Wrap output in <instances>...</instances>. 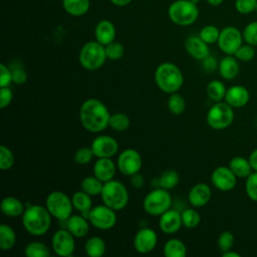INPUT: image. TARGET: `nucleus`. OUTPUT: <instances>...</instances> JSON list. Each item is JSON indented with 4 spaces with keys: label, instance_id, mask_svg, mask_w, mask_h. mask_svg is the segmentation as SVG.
<instances>
[{
    "label": "nucleus",
    "instance_id": "nucleus-30",
    "mask_svg": "<svg viewBox=\"0 0 257 257\" xmlns=\"http://www.w3.org/2000/svg\"><path fill=\"white\" fill-rule=\"evenodd\" d=\"M84 251L90 257H101L105 252V242L98 236H92L85 242Z\"/></svg>",
    "mask_w": 257,
    "mask_h": 257
},
{
    "label": "nucleus",
    "instance_id": "nucleus-26",
    "mask_svg": "<svg viewBox=\"0 0 257 257\" xmlns=\"http://www.w3.org/2000/svg\"><path fill=\"white\" fill-rule=\"evenodd\" d=\"M229 168L237 178H241V179L247 178L253 171L249 160L240 156H237L231 159L229 163Z\"/></svg>",
    "mask_w": 257,
    "mask_h": 257
},
{
    "label": "nucleus",
    "instance_id": "nucleus-29",
    "mask_svg": "<svg viewBox=\"0 0 257 257\" xmlns=\"http://www.w3.org/2000/svg\"><path fill=\"white\" fill-rule=\"evenodd\" d=\"M163 252L166 257H185L187 255V247L182 240L172 238L165 243Z\"/></svg>",
    "mask_w": 257,
    "mask_h": 257
},
{
    "label": "nucleus",
    "instance_id": "nucleus-18",
    "mask_svg": "<svg viewBox=\"0 0 257 257\" xmlns=\"http://www.w3.org/2000/svg\"><path fill=\"white\" fill-rule=\"evenodd\" d=\"M224 99L233 108H240L248 103L250 93L245 86L236 84L227 88Z\"/></svg>",
    "mask_w": 257,
    "mask_h": 257
},
{
    "label": "nucleus",
    "instance_id": "nucleus-17",
    "mask_svg": "<svg viewBox=\"0 0 257 257\" xmlns=\"http://www.w3.org/2000/svg\"><path fill=\"white\" fill-rule=\"evenodd\" d=\"M160 229L165 234H174L183 226L182 215L179 211L169 209L160 216Z\"/></svg>",
    "mask_w": 257,
    "mask_h": 257
},
{
    "label": "nucleus",
    "instance_id": "nucleus-23",
    "mask_svg": "<svg viewBox=\"0 0 257 257\" xmlns=\"http://www.w3.org/2000/svg\"><path fill=\"white\" fill-rule=\"evenodd\" d=\"M66 229L76 238H82L89 232V221L81 215H71L66 221Z\"/></svg>",
    "mask_w": 257,
    "mask_h": 257
},
{
    "label": "nucleus",
    "instance_id": "nucleus-6",
    "mask_svg": "<svg viewBox=\"0 0 257 257\" xmlns=\"http://www.w3.org/2000/svg\"><path fill=\"white\" fill-rule=\"evenodd\" d=\"M106 59L104 45L96 40L86 42L79 51V62L87 70L100 68Z\"/></svg>",
    "mask_w": 257,
    "mask_h": 257
},
{
    "label": "nucleus",
    "instance_id": "nucleus-8",
    "mask_svg": "<svg viewBox=\"0 0 257 257\" xmlns=\"http://www.w3.org/2000/svg\"><path fill=\"white\" fill-rule=\"evenodd\" d=\"M45 207L52 217L60 221H66L72 215V201L61 191L51 192L46 197Z\"/></svg>",
    "mask_w": 257,
    "mask_h": 257
},
{
    "label": "nucleus",
    "instance_id": "nucleus-28",
    "mask_svg": "<svg viewBox=\"0 0 257 257\" xmlns=\"http://www.w3.org/2000/svg\"><path fill=\"white\" fill-rule=\"evenodd\" d=\"M90 197H91L90 195H88L87 193L81 190V191L75 192L71 198L73 208L78 212H80L81 214L86 215V218H87L88 212L92 208V201Z\"/></svg>",
    "mask_w": 257,
    "mask_h": 257
},
{
    "label": "nucleus",
    "instance_id": "nucleus-32",
    "mask_svg": "<svg viewBox=\"0 0 257 257\" xmlns=\"http://www.w3.org/2000/svg\"><path fill=\"white\" fill-rule=\"evenodd\" d=\"M226 91H227V88L224 82L217 79L210 81L206 87V92L208 97L215 102L222 101V99L225 98Z\"/></svg>",
    "mask_w": 257,
    "mask_h": 257
},
{
    "label": "nucleus",
    "instance_id": "nucleus-9",
    "mask_svg": "<svg viewBox=\"0 0 257 257\" xmlns=\"http://www.w3.org/2000/svg\"><path fill=\"white\" fill-rule=\"evenodd\" d=\"M208 125L213 130H224L227 128L234 120L233 107L226 101H218L213 104L206 115Z\"/></svg>",
    "mask_w": 257,
    "mask_h": 257
},
{
    "label": "nucleus",
    "instance_id": "nucleus-2",
    "mask_svg": "<svg viewBox=\"0 0 257 257\" xmlns=\"http://www.w3.org/2000/svg\"><path fill=\"white\" fill-rule=\"evenodd\" d=\"M51 214L46 207L41 205H30L22 215V225L32 236H42L50 228Z\"/></svg>",
    "mask_w": 257,
    "mask_h": 257
},
{
    "label": "nucleus",
    "instance_id": "nucleus-51",
    "mask_svg": "<svg viewBox=\"0 0 257 257\" xmlns=\"http://www.w3.org/2000/svg\"><path fill=\"white\" fill-rule=\"evenodd\" d=\"M203 61V68L207 71V72H212V71H214L217 67H218V65H219V63L217 62V60L215 59V57H213V56H211V55H208L205 59H203L202 60Z\"/></svg>",
    "mask_w": 257,
    "mask_h": 257
},
{
    "label": "nucleus",
    "instance_id": "nucleus-4",
    "mask_svg": "<svg viewBox=\"0 0 257 257\" xmlns=\"http://www.w3.org/2000/svg\"><path fill=\"white\" fill-rule=\"evenodd\" d=\"M169 18L178 26H189L196 22L199 16L197 3L191 0H176L168 9Z\"/></svg>",
    "mask_w": 257,
    "mask_h": 257
},
{
    "label": "nucleus",
    "instance_id": "nucleus-5",
    "mask_svg": "<svg viewBox=\"0 0 257 257\" xmlns=\"http://www.w3.org/2000/svg\"><path fill=\"white\" fill-rule=\"evenodd\" d=\"M100 197L103 204L114 211L124 209L130 198L126 187L121 182L113 179L103 184Z\"/></svg>",
    "mask_w": 257,
    "mask_h": 257
},
{
    "label": "nucleus",
    "instance_id": "nucleus-49",
    "mask_svg": "<svg viewBox=\"0 0 257 257\" xmlns=\"http://www.w3.org/2000/svg\"><path fill=\"white\" fill-rule=\"evenodd\" d=\"M12 82L11 69L4 63L0 64V87L9 86Z\"/></svg>",
    "mask_w": 257,
    "mask_h": 257
},
{
    "label": "nucleus",
    "instance_id": "nucleus-57",
    "mask_svg": "<svg viewBox=\"0 0 257 257\" xmlns=\"http://www.w3.org/2000/svg\"><path fill=\"white\" fill-rule=\"evenodd\" d=\"M191 1H193V2H195V3H199L201 0H191Z\"/></svg>",
    "mask_w": 257,
    "mask_h": 257
},
{
    "label": "nucleus",
    "instance_id": "nucleus-58",
    "mask_svg": "<svg viewBox=\"0 0 257 257\" xmlns=\"http://www.w3.org/2000/svg\"><path fill=\"white\" fill-rule=\"evenodd\" d=\"M255 11L257 12V4H256V8H255Z\"/></svg>",
    "mask_w": 257,
    "mask_h": 257
},
{
    "label": "nucleus",
    "instance_id": "nucleus-3",
    "mask_svg": "<svg viewBox=\"0 0 257 257\" xmlns=\"http://www.w3.org/2000/svg\"><path fill=\"white\" fill-rule=\"evenodd\" d=\"M155 80L162 91L166 93H174L182 87L184 83V75L176 64L172 62H164L157 67Z\"/></svg>",
    "mask_w": 257,
    "mask_h": 257
},
{
    "label": "nucleus",
    "instance_id": "nucleus-21",
    "mask_svg": "<svg viewBox=\"0 0 257 257\" xmlns=\"http://www.w3.org/2000/svg\"><path fill=\"white\" fill-rule=\"evenodd\" d=\"M116 167L110 158H98L93 165V175L103 183L108 182L113 179Z\"/></svg>",
    "mask_w": 257,
    "mask_h": 257
},
{
    "label": "nucleus",
    "instance_id": "nucleus-45",
    "mask_svg": "<svg viewBox=\"0 0 257 257\" xmlns=\"http://www.w3.org/2000/svg\"><path fill=\"white\" fill-rule=\"evenodd\" d=\"M94 157L93 151L91 148L82 147L79 148L74 154V162L78 165H86L91 162L92 158Z\"/></svg>",
    "mask_w": 257,
    "mask_h": 257
},
{
    "label": "nucleus",
    "instance_id": "nucleus-36",
    "mask_svg": "<svg viewBox=\"0 0 257 257\" xmlns=\"http://www.w3.org/2000/svg\"><path fill=\"white\" fill-rule=\"evenodd\" d=\"M131 124V119L127 114L124 112H115L113 114H110L109 123L108 125L116 131V132H124L128 128Z\"/></svg>",
    "mask_w": 257,
    "mask_h": 257
},
{
    "label": "nucleus",
    "instance_id": "nucleus-16",
    "mask_svg": "<svg viewBox=\"0 0 257 257\" xmlns=\"http://www.w3.org/2000/svg\"><path fill=\"white\" fill-rule=\"evenodd\" d=\"M90 148L96 158H111L117 153L118 144L110 136H99L92 141Z\"/></svg>",
    "mask_w": 257,
    "mask_h": 257
},
{
    "label": "nucleus",
    "instance_id": "nucleus-42",
    "mask_svg": "<svg viewBox=\"0 0 257 257\" xmlns=\"http://www.w3.org/2000/svg\"><path fill=\"white\" fill-rule=\"evenodd\" d=\"M245 191L250 200L257 202V171H253L246 178Z\"/></svg>",
    "mask_w": 257,
    "mask_h": 257
},
{
    "label": "nucleus",
    "instance_id": "nucleus-56",
    "mask_svg": "<svg viewBox=\"0 0 257 257\" xmlns=\"http://www.w3.org/2000/svg\"><path fill=\"white\" fill-rule=\"evenodd\" d=\"M208 4H210L211 6H219L223 3L224 0H206Z\"/></svg>",
    "mask_w": 257,
    "mask_h": 257
},
{
    "label": "nucleus",
    "instance_id": "nucleus-46",
    "mask_svg": "<svg viewBox=\"0 0 257 257\" xmlns=\"http://www.w3.org/2000/svg\"><path fill=\"white\" fill-rule=\"evenodd\" d=\"M234 56L240 60V61H250L254 58L255 56V49L253 45H250L248 43L246 44H242L237 51L235 52Z\"/></svg>",
    "mask_w": 257,
    "mask_h": 257
},
{
    "label": "nucleus",
    "instance_id": "nucleus-38",
    "mask_svg": "<svg viewBox=\"0 0 257 257\" xmlns=\"http://www.w3.org/2000/svg\"><path fill=\"white\" fill-rule=\"evenodd\" d=\"M182 222L183 226H185L188 229H193L196 228L200 222H201V216L200 213L193 209V208H188L185 209L182 213Z\"/></svg>",
    "mask_w": 257,
    "mask_h": 257
},
{
    "label": "nucleus",
    "instance_id": "nucleus-20",
    "mask_svg": "<svg viewBox=\"0 0 257 257\" xmlns=\"http://www.w3.org/2000/svg\"><path fill=\"white\" fill-rule=\"evenodd\" d=\"M209 44L206 43L199 35L189 36L185 40V49L187 52L197 60H203L210 55Z\"/></svg>",
    "mask_w": 257,
    "mask_h": 257
},
{
    "label": "nucleus",
    "instance_id": "nucleus-53",
    "mask_svg": "<svg viewBox=\"0 0 257 257\" xmlns=\"http://www.w3.org/2000/svg\"><path fill=\"white\" fill-rule=\"evenodd\" d=\"M248 160L250 162L252 170L253 171H257V149H255L254 151L251 152V154L249 155Z\"/></svg>",
    "mask_w": 257,
    "mask_h": 257
},
{
    "label": "nucleus",
    "instance_id": "nucleus-22",
    "mask_svg": "<svg viewBox=\"0 0 257 257\" xmlns=\"http://www.w3.org/2000/svg\"><path fill=\"white\" fill-rule=\"evenodd\" d=\"M115 34H116V31L113 23L107 19L100 20L96 24L94 29L95 40L104 46L114 41Z\"/></svg>",
    "mask_w": 257,
    "mask_h": 257
},
{
    "label": "nucleus",
    "instance_id": "nucleus-39",
    "mask_svg": "<svg viewBox=\"0 0 257 257\" xmlns=\"http://www.w3.org/2000/svg\"><path fill=\"white\" fill-rule=\"evenodd\" d=\"M14 163H15L14 154L8 147L2 145L0 147V169L2 171L10 170L14 166Z\"/></svg>",
    "mask_w": 257,
    "mask_h": 257
},
{
    "label": "nucleus",
    "instance_id": "nucleus-47",
    "mask_svg": "<svg viewBox=\"0 0 257 257\" xmlns=\"http://www.w3.org/2000/svg\"><path fill=\"white\" fill-rule=\"evenodd\" d=\"M257 0H235V9L240 14H250L255 11Z\"/></svg>",
    "mask_w": 257,
    "mask_h": 257
},
{
    "label": "nucleus",
    "instance_id": "nucleus-41",
    "mask_svg": "<svg viewBox=\"0 0 257 257\" xmlns=\"http://www.w3.org/2000/svg\"><path fill=\"white\" fill-rule=\"evenodd\" d=\"M104 48H105L106 57L107 59H110V60H118L124 54V47L119 42L112 41L111 43L105 45Z\"/></svg>",
    "mask_w": 257,
    "mask_h": 257
},
{
    "label": "nucleus",
    "instance_id": "nucleus-48",
    "mask_svg": "<svg viewBox=\"0 0 257 257\" xmlns=\"http://www.w3.org/2000/svg\"><path fill=\"white\" fill-rule=\"evenodd\" d=\"M12 73V82L16 84H23L27 81V72L21 65H16L10 68Z\"/></svg>",
    "mask_w": 257,
    "mask_h": 257
},
{
    "label": "nucleus",
    "instance_id": "nucleus-14",
    "mask_svg": "<svg viewBox=\"0 0 257 257\" xmlns=\"http://www.w3.org/2000/svg\"><path fill=\"white\" fill-rule=\"evenodd\" d=\"M134 248L141 254L151 253L158 244V235L152 228L140 229L134 237Z\"/></svg>",
    "mask_w": 257,
    "mask_h": 257
},
{
    "label": "nucleus",
    "instance_id": "nucleus-50",
    "mask_svg": "<svg viewBox=\"0 0 257 257\" xmlns=\"http://www.w3.org/2000/svg\"><path fill=\"white\" fill-rule=\"evenodd\" d=\"M12 98H13V92L8 86L0 88V107L2 109L7 107L11 103Z\"/></svg>",
    "mask_w": 257,
    "mask_h": 257
},
{
    "label": "nucleus",
    "instance_id": "nucleus-40",
    "mask_svg": "<svg viewBox=\"0 0 257 257\" xmlns=\"http://www.w3.org/2000/svg\"><path fill=\"white\" fill-rule=\"evenodd\" d=\"M219 28L215 25H206L204 26L199 33V36L208 44H213L216 43L219 39L220 35Z\"/></svg>",
    "mask_w": 257,
    "mask_h": 257
},
{
    "label": "nucleus",
    "instance_id": "nucleus-24",
    "mask_svg": "<svg viewBox=\"0 0 257 257\" xmlns=\"http://www.w3.org/2000/svg\"><path fill=\"white\" fill-rule=\"evenodd\" d=\"M218 69L222 78L227 80L234 79L239 73L238 59L235 56L226 55L219 62Z\"/></svg>",
    "mask_w": 257,
    "mask_h": 257
},
{
    "label": "nucleus",
    "instance_id": "nucleus-12",
    "mask_svg": "<svg viewBox=\"0 0 257 257\" xmlns=\"http://www.w3.org/2000/svg\"><path fill=\"white\" fill-rule=\"evenodd\" d=\"M116 166L122 175L131 177L137 173H140L143 167V159L137 150L125 149L119 154L116 161Z\"/></svg>",
    "mask_w": 257,
    "mask_h": 257
},
{
    "label": "nucleus",
    "instance_id": "nucleus-19",
    "mask_svg": "<svg viewBox=\"0 0 257 257\" xmlns=\"http://www.w3.org/2000/svg\"><path fill=\"white\" fill-rule=\"evenodd\" d=\"M211 188L206 183H198L194 185L188 194L189 203L195 208H200L207 205L211 200Z\"/></svg>",
    "mask_w": 257,
    "mask_h": 257
},
{
    "label": "nucleus",
    "instance_id": "nucleus-43",
    "mask_svg": "<svg viewBox=\"0 0 257 257\" xmlns=\"http://www.w3.org/2000/svg\"><path fill=\"white\" fill-rule=\"evenodd\" d=\"M234 241H235V238H234V235H233L232 232L223 231L219 235L218 241H217L220 251L222 253H224V252H227V251L231 250L233 245H234Z\"/></svg>",
    "mask_w": 257,
    "mask_h": 257
},
{
    "label": "nucleus",
    "instance_id": "nucleus-7",
    "mask_svg": "<svg viewBox=\"0 0 257 257\" xmlns=\"http://www.w3.org/2000/svg\"><path fill=\"white\" fill-rule=\"evenodd\" d=\"M172 205V197L168 190L157 188L147 194L143 201V208L149 215L161 216Z\"/></svg>",
    "mask_w": 257,
    "mask_h": 257
},
{
    "label": "nucleus",
    "instance_id": "nucleus-55",
    "mask_svg": "<svg viewBox=\"0 0 257 257\" xmlns=\"http://www.w3.org/2000/svg\"><path fill=\"white\" fill-rule=\"evenodd\" d=\"M222 256H223V257H240L241 255H240L239 253L235 252V251H232V249H231V250H229V251H227V252L222 253Z\"/></svg>",
    "mask_w": 257,
    "mask_h": 257
},
{
    "label": "nucleus",
    "instance_id": "nucleus-35",
    "mask_svg": "<svg viewBox=\"0 0 257 257\" xmlns=\"http://www.w3.org/2000/svg\"><path fill=\"white\" fill-rule=\"evenodd\" d=\"M24 254L28 257H47L50 255V250L47 245L42 242H30L24 248Z\"/></svg>",
    "mask_w": 257,
    "mask_h": 257
},
{
    "label": "nucleus",
    "instance_id": "nucleus-15",
    "mask_svg": "<svg viewBox=\"0 0 257 257\" xmlns=\"http://www.w3.org/2000/svg\"><path fill=\"white\" fill-rule=\"evenodd\" d=\"M211 182L218 190L228 192L235 188L237 184V177L229 167L220 166L212 172Z\"/></svg>",
    "mask_w": 257,
    "mask_h": 257
},
{
    "label": "nucleus",
    "instance_id": "nucleus-34",
    "mask_svg": "<svg viewBox=\"0 0 257 257\" xmlns=\"http://www.w3.org/2000/svg\"><path fill=\"white\" fill-rule=\"evenodd\" d=\"M180 182L179 173L175 170H167L163 172L159 179L160 187L166 190H172L178 186Z\"/></svg>",
    "mask_w": 257,
    "mask_h": 257
},
{
    "label": "nucleus",
    "instance_id": "nucleus-54",
    "mask_svg": "<svg viewBox=\"0 0 257 257\" xmlns=\"http://www.w3.org/2000/svg\"><path fill=\"white\" fill-rule=\"evenodd\" d=\"M113 5L115 6H118V7H123V6H126L128 5L132 0H109Z\"/></svg>",
    "mask_w": 257,
    "mask_h": 257
},
{
    "label": "nucleus",
    "instance_id": "nucleus-31",
    "mask_svg": "<svg viewBox=\"0 0 257 257\" xmlns=\"http://www.w3.org/2000/svg\"><path fill=\"white\" fill-rule=\"evenodd\" d=\"M16 243V234L12 227L7 224L0 225V248L8 251L14 247Z\"/></svg>",
    "mask_w": 257,
    "mask_h": 257
},
{
    "label": "nucleus",
    "instance_id": "nucleus-37",
    "mask_svg": "<svg viewBox=\"0 0 257 257\" xmlns=\"http://www.w3.org/2000/svg\"><path fill=\"white\" fill-rule=\"evenodd\" d=\"M168 108L173 114H176V115L182 114L186 109L185 98L177 92L171 93V96L168 99Z\"/></svg>",
    "mask_w": 257,
    "mask_h": 257
},
{
    "label": "nucleus",
    "instance_id": "nucleus-44",
    "mask_svg": "<svg viewBox=\"0 0 257 257\" xmlns=\"http://www.w3.org/2000/svg\"><path fill=\"white\" fill-rule=\"evenodd\" d=\"M242 34L246 43L257 46V21H253L247 24L242 31Z\"/></svg>",
    "mask_w": 257,
    "mask_h": 257
},
{
    "label": "nucleus",
    "instance_id": "nucleus-10",
    "mask_svg": "<svg viewBox=\"0 0 257 257\" xmlns=\"http://www.w3.org/2000/svg\"><path fill=\"white\" fill-rule=\"evenodd\" d=\"M116 211L106 205L92 207L87 214V219L94 228L98 230H109L116 224Z\"/></svg>",
    "mask_w": 257,
    "mask_h": 257
},
{
    "label": "nucleus",
    "instance_id": "nucleus-1",
    "mask_svg": "<svg viewBox=\"0 0 257 257\" xmlns=\"http://www.w3.org/2000/svg\"><path fill=\"white\" fill-rule=\"evenodd\" d=\"M110 113L105 104L96 98L86 99L80 106L79 119L90 133H100L108 126Z\"/></svg>",
    "mask_w": 257,
    "mask_h": 257
},
{
    "label": "nucleus",
    "instance_id": "nucleus-13",
    "mask_svg": "<svg viewBox=\"0 0 257 257\" xmlns=\"http://www.w3.org/2000/svg\"><path fill=\"white\" fill-rule=\"evenodd\" d=\"M51 247L58 256H71L75 249L74 236L67 229H59L52 236Z\"/></svg>",
    "mask_w": 257,
    "mask_h": 257
},
{
    "label": "nucleus",
    "instance_id": "nucleus-11",
    "mask_svg": "<svg viewBox=\"0 0 257 257\" xmlns=\"http://www.w3.org/2000/svg\"><path fill=\"white\" fill-rule=\"evenodd\" d=\"M243 34L235 26H226L220 31L217 41L219 48L227 55H234L237 49L243 44Z\"/></svg>",
    "mask_w": 257,
    "mask_h": 257
},
{
    "label": "nucleus",
    "instance_id": "nucleus-25",
    "mask_svg": "<svg viewBox=\"0 0 257 257\" xmlns=\"http://www.w3.org/2000/svg\"><path fill=\"white\" fill-rule=\"evenodd\" d=\"M25 209L24 204L18 198L13 196L5 197L1 202V212L10 218L22 216Z\"/></svg>",
    "mask_w": 257,
    "mask_h": 257
},
{
    "label": "nucleus",
    "instance_id": "nucleus-27",
    "mask_svg": "<svg viewBox=\"0 0 257 257\" xmlns=\"http://www.w3.org/2000/svg\"><path fill=\"white\" fill-rule=\"evenodd\" d=\"M62 6L69 15L79 17L88 12L90 2L89 0H62Z\"/></svg>",
    "mask_w": 257,
    "mask_h": 257
},
{
    "label": "nucleus",
    "instance_id": "nucleus-33",
    "mask_svg": "<svg viewBox=\"0 0 257 257\" xmlns=\"http://www.w3.org/2000/svg\"><path fill=\"white\" fill-rule=\"evenodd\" d=\"M103 184H104L103 182H101L99 179H97L93 175V176H87L83 178L80 183V187H81V190L87 193L88 195L97 196L101 194Z\"/></svg>",
    "mask_w": 257,
    "mask_h": 257
},
{
    "label": "nucleus",
    "instance_id": "nucleus-52",
    "mask_svg": "<svg viewBox=\"0 0 257 257\" xmlns=\"http://www.w3.org/2000/svg\"><path fill=\"white\" fill-rule=\"evenodd\" d=\"M144 182H145L144 178L140 173H137V174L131 176V183L135 188H138V189L142 188L144 185Z\"/></svg>",
    "mask_w": 257,
    "mask_h": 257
}]
</instances>
